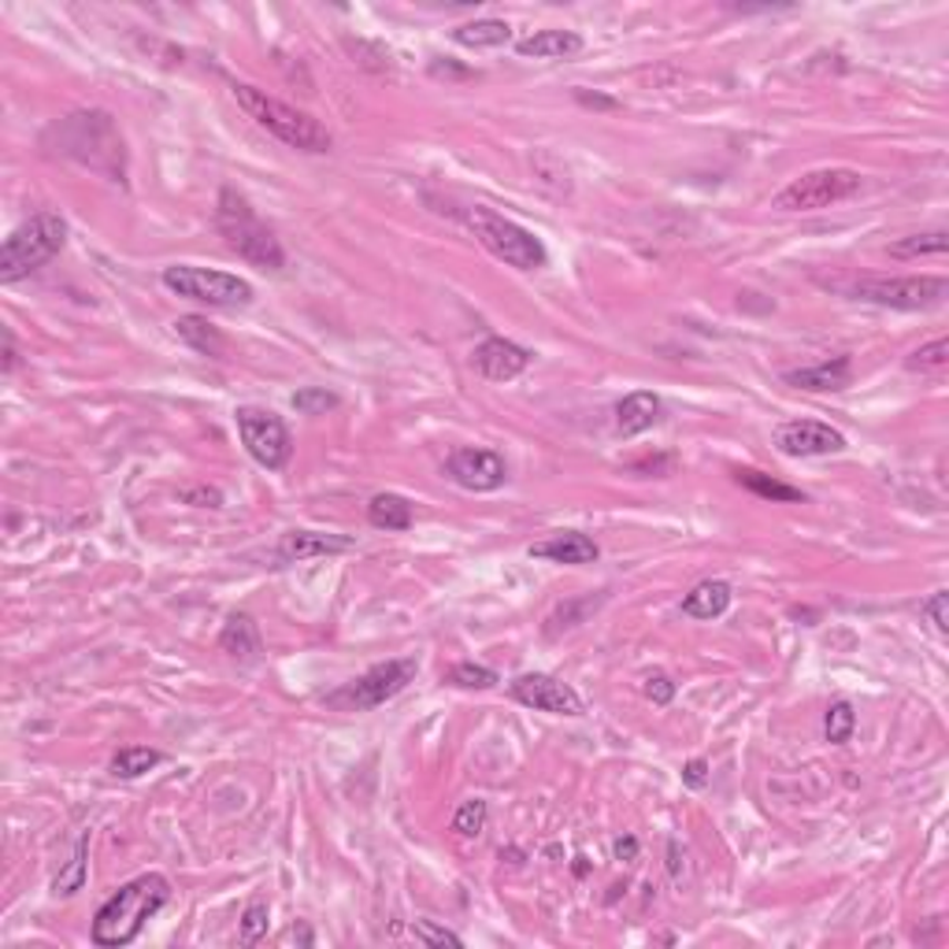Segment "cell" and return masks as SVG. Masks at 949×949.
<instances>
[{
	"label": "cell",
	"instance_id": "obj_9",
	"mask_svg": "<svg viewBox=\"0 0 949 949\" xmlns=\"http://www.w3.org/2000/svg\"><path fill=\"white\" fill-rule=\"evenodd\" d=\"M853 301L883 304V309L920 312L938 309L949 298V282L942 275H912V279H861L849 286Z\"/></svg>",
	"mask_w": 949,
	"mask_h": 949
},
{
	"label": "cell",
	"instance_id": "obj_27",
	"mask_svg": "<svg viewBox=\"0 0 949 949\" xmlns=\"http://www.w3.org/2000/svg\"><path fill=\"white\" fill-rule=\"evenodd\" d=\"M949 234L946 230H927V234H909L890 246L894 260H916V257H931V252H946Z\"/></svg>",
	"mask_w": 949,
	"mask_h": 949
},
{
	"label": "cell",
	"instance_id": "obj_40",
	"mask_svg": "<svg viewBox=\"0 0 949 949\" xmlns=\"http://www.w3.org/2000/svg\"><path fill=\"white\" fill-rule=\"evenodd\" d=\"M19 364V350H15V337L12 331H4V375H12Z\"/></svg>",
	"mask_w": 949,
	"mask_h": 949
},
{
	"label": "cell",
	"instance_id": "obj_22",
	"mask_svg": "<svg viewBox=\"0 0 949 949\" xmlns=\"http://www.w3.org/2000/svg\"><path fill=\"white\" fill-rule=\"evenodd\" d=\"M175 334L182 337L189 350H197L200 356H216V361H223L227 342H223V334L205 320V315H182V320H175Z\"/></svg>",
	"mask_w": 949,
	"mask_h": 949
},
{
	"label": "cell",
	"instance_id": "obj_37",
	"mask_svg": "<svg viewBox=\"0 0 949 949\" xmlns=\"http://www.w3.org/2000/svg\"><path fill=\"white\" fill-rule=\"evenodd\" d=\"M186 504H197V509H223V493L212 490V487H189L178 493Z\"/></svg>",
	"mask_w": 949,
	"mask_h": 949
},
{
	"label": "cell",
	"instance_id": "obj_38",
	"mask_svg": "<svg viewBox=\"0 0 949 949\" xmlns=\"http://www.w3.org/2000/svg\"><path fill=\"white\" fill-rule=\"evenodd\" d=\"M946 605H949V594H946V590H935V594H931V601H927V605H924V613L931 616V624H935V630H938V635H946V630H949V616H946Z\"/></svg>",
	"mask_w": 949,
	"mask_h": 949
},
{
	"label": "cell",
	"instance_id": "obj_21",
	"mask_svg": "<svg viewBox=\"0 0 949 949\" xmlns=\"http://www.w3.org/2000/svg\"><path fill=\"white\" fill-rule=\"evenodd\" d=\"M731 608V583L723 578H705L682 597V613L690 619H720Z\"/></svg>",
	"mask_w": 949,
	"mask_h": 949
},
{
	"label": "cell",
	"instance_id": "obj_3",
	"mask_svg": "<svg viewBox=\"0 0 949 949\" xmlns=\"http://www.w3.org/2000/svg\"><path fill=\"white\" fill-rule=\"evenodd\" d=\"M216 227L219 234L227 238V246L238 252L241 260H249L252 268L260 271H282L286 268V252H282V241L275 238L263 219L252 212V205L234 189H223L216 205Z\"/></svg>",
	"mask_w": 949,
	"mask_h": 949
},
{
	"label": "cell",
	"instance_id": "obj_13",
	"mask_svg": "<svg viewBox=\"0 0 949 949\" xmlns=\"http://www.w3.org/2000/svg\"><path fill=\"white\" fill-rule=\"evenodd\" d=\"M775 446L786 457H827L846 449V435L820 419H790L775 430Z\"/></svg>",
	"mask_w": 949,
	"mask_h": 949
},
{
	"label": "cell",
	"instance_id": "obj_24",
	"mask_svg": "<svg viewBox=\"0 0 949 949\" xmlns=\"http://www.w3.org/2000/svg\"><path fill=\"white\" fill-rule=\"evenodd\" d=\"M512 38V27L504 19H474V23H463L452 30V41L463 49H498V45H509Z\"/></svg>",
	"mask_w": 949,
	"mask_h": 949
},
{
	"label": "cell",
	"instance_id": "obj_5",
	"mask_svg": "<svg viewBox=\"0 0 949 949\" xmlns=\"http://www.w3.org/2000/svg\"><path fill=\"white\" fill-rule=\"evenodd\" d=\"M463 223L474 230V238H479L493 257L504 260L515 271H538L550 260V252H545L542 238H538L534 230L520 227L515 219L498 216L493 208H482V205L463 208Z\"/></svg>",
	"mask_w": 949,
	"mask_h": 949
},
{
	"label": "cell",
	"instance_id": "obj_35",
	"mask_svg": "<svg viewBox=\"0 0 949 949\" xmlns=\"http://www.w3.org/2000/svg\"><path fill=\"white\" fill-rule=\"evenodd\" d=\"M413 938H416V942H424V946H452V949L463 946V938H460L457 931H449V927H438V924H430V920H416V924H413Z\"/></svg>",
	"mask_w": 949,
	"mask_h": 949
},
{
	"label": "cell",
	"instance_id": "obj_25",
	"mask_svg": "<svg viewBox=\"0 0 949 949\" xmlns=\"http://www.w3.org/2000/svg\"><path fill=\"white\" fill-rule=\"evenodd\" d=\"M734 482L745 487L757 498H768V501H783V504H794V501H805V493L797 487H786V482L772 479V474L757 471V468H734Z\"/></svg>",
	"mask_w": 949,
	"mask_h": 949
},
{
	"label": "cell",
	"instance_id": "obj_17",
	"mask_svg": "<svg viewBox=\"0 0 949 949\" xmlns=\"http://www.w3.org/2000/svg\"><path fill=\"white\" fill-rule=\"evenodd\" d=\"M790 386L797 389H812V394H831V389H846L853 378V364L849 356H831V361H820L812 367H797V372L783 375Z\"/></svg>",
	"mask_w": 949,
	"mask_h": 949
},
{
	"label": "cell",
	"instance_id": "obj_1",
	"mask_svg": "<svg viewBox=\"0 0 949 949\" xmlns=\"http://www.w3.org/2000/svg\"><path fill=\"white\" fill-rule=\"evenodd\" d=\"M171 901V883L160 872H145L138 879L123 883L108 901L93 916V946L101 949H123L142 935L145 920H153L164 905Z\"/></svg>",
	"mask_w": 949,
	"mask_h": 949
},
{
	"label": "cell",
	"instance_id": "obj_28",
	"mask_svg": "<svg viewBox=\"0 0 949 949\" xmlns=\"http://www.w3.org/2000/svg\"><path fill=\"white\" fill-rule=\"evenodd\" d=\"M853 731H857V712H853V705L849 701L827 705V712H824V738H827V742L831 745H846L853 738Z\"/></svg>",
	"mask_w": 949,
	"mask_h": 949
},
{
	"label": "cell",
	"instance_id": "obj_36",
	"mask_svg": "<svg viewBox=\"0 0 949 949\" xmlns=\"http://www.w3.org/2000/svg\"><path fill=\"white\" fill-rule=\"evenodd\" d=\"M646 698H649L653 705H671V698H675V682H671L664 671L646 675Z\"/></svg>",
	"mask_w": 949,
	"mask_h": 949
},
{
	"label": "cell",
	"instance_id": "obj_10",
	"mask_svg": "<svg viewBox=\"0 0 949 949\" xmlns=\"http://www.w3.org/2000/svg\"><path fill=\"white\" fill-rule=\"evenodd\" d=\"M234 424H238V435H241V446L260 468L268 471H282L293 457V438L286 424H282L279 413L271 408H257V405H246L234 413Z\"/></svg>",
	"mask_w": 949,
	"mask_h": 949
},
{
	"label": "cell",
	"instance_id": "obj_30",
	"mask_svg": "<svg viewBox=\"0 0 949 949\" xmlns=\"http://www.w3.org/2000/svg\"><path fill=\"white\" fill-rule=\"evenodd\" d=\"M946 364H949L946 337H935V342H927L905 356V367H909V372H946Z\"/></svg>",
	"mask_w": 949,
	"mask_h": 949
},
{
	"label": "cell",
	"instance_id": "obj_6",
	"mask_svg": "<svg viewBox=\"0 0 949 949\" xmlns=\"http://www.w3.org/2000/svg\"><path fill=\"white\" fill-rule=\"evenodd\" d=\"M160 279L175 298L208 304V309H246L257 298L252 282L230 275V271L197 268V263H171V268H164Z\"/></svg>",
	"mask_w": 949,
	"mask_h": 949
},
{
	"label": "cell",
	"instance_id": "obj_19",
	"mask_svg": "<svg viewBox=\"0 0 949 949\" xmlns=\"http://www.w3.org/2000/svg\"><path fill=\"white\" fill-rule=\"evenodd\" d=\"M219 649L238 664H257L263 653V642H260V627L252 624V616L246 613L230 616L223 630H219Z\"/></svg>",
	"mask_w": 949,
	"mask_h": 949
},
{
	"label": "cell",
	"instance_id": "obj_31",
	"mask_svg": "<svg viewBox=\"0 0 949 949\" xmlns=\"http://www.w3.org/2000/svg\"><path fill=\"white\" fill-rule=\"evenodd\" d=\"M487 816H490L487 801L471 797V801H463V805L457 809V816H452V831H457L460 838H479L482 827H487Z\"/></svg>",
	"mask_w": 949,
	"mask_h": 949
},
{
	"label": "cell",
	"instance_id": "obj_16",
	"mask_svg": "<svg viewBox=\"0 0 949 949\" xmlns=\"http://www.w3.org/2000/svg\"><path fill=\"white\" fill-rule=\"evenodd\" d=\"M353 550L350 538L342 534H323V531H286L279 538L275 556L282 564H301L312 561V556H331V553H345Z\"/></svg>",
	"mask_w": 949,
	"mask_h": 949
},
{
	"label": "cell",
	"instance_id": "obj_8",
	"mask_svg": "<svg viewBox=\"0 0 949 949\" xmlns=\"http://www.w3.org/2000/svg\"><path fill=\"white\" fill-rule=\"evenodd\" d=\"M861 186L864 175L853 171V167H816V171H805L779 189L775 208L779 212H816V208H831L838 200L861 194Z\"/></svg>",
	"mask_w": 949,
	"mask_h": 949
},
{
	"label": "cell",
	"instance_id": "obj_34",
	"mask_svg": "<svg viewBox=\"0 0 949 949\" xmlns=\"http://www.w3.org/2000/svg\"><path fill=\"white\" fill-rule=\"evenodd\" d=\"M290 405L298 408L301 416H323V413H331V408H337V394H331V389H323V386H304L290 397Z\"/></svg>",
	"mask_w": 949,
	"mask_h": 949
},
{
	"label": "cell",
	"instance_id": "obj_14",
	"mask_svg": "<svg viewBox=\"0 0 949 949\" xmlns=\"http://www.w3.org/2000/svg\"><path fill=\"white\" fill-rule=\"evenodd\" d=\"M531 361H534V353L509 342V337H487V342L471 353V364L479 367V375L490 378V383H512L515 375H523L526 367H531Z\"/></svg>",
	"mask_w": 949,
	"mask_h": 949
},
{
	"label": "cell",
	"instance_id": "obj_2",
	"mask_svg": "<svg viewBox=\"0 0 949 949\" xmlns=\"http://www.w3.org/2000/svg\"><path fill=\"white\" fill-rule=\"evenodd\" d=\"M230 93H234L238 108L246 112L260 131H268L271 138H279L282 145H290V149L309 153V156H323L334 149L331 131H326L315 115L293 108V104L271 97L268 90H257V86H249V82H234Z\"/></svg>",
	"mask_w": 949,
	"mask_h": 949
},
{
	"label": "cell",
	"instance_id": "obj_33",
	"mask_svg": "<svg viewBox=\"0 0 949 949\" xmlns=\"http://www.w3.org/2000/svg\"><path fill=\"white\" fill-rule=\"evenodd\" d=\"M268 920H271L268 901H249V905H246V912H241L238 942H241V946H257L260 938L268 935Z\"/></svg>",
	"mask_w": 949,
	"mask_h": 949
},
{
	"label": "cell",
	"instance_id": "obj_29",
	"mask_svg": "<svg viewBox=\"0 0 949 949\" xmlns=\"http://www.w3.org/2000/svg\"><path fill=\"white\" fill-rule=\"evenodd\" d=\"M446 682L449 687H460V690H490V687H498V671L463 660V664H452V668L446 671Z\"/></svg>",
	"mask_w": 949,
	"mask_h": 949
},
{
	"label": "cell",
	"instance_id": "obj_20",
	"mask_svg": "<svg viewBox=\"0 0 949 949\" xmlns=\"http://www.w3.org/2000/svg\"><path fill=\"white\" fill-rule=\"evenodd\" d=\"M515 52L523 60H567L583 52V38L575 30H534L531 38L515 41Z\"/></svg>",
	"mask_w": 949,
	"mask_h": 949
},
{
	"label": "cell",
	"instance_id": "obj_11",
	"mask_svg": "<svg viewBox=\"0 0 949 949\" xmlns=\"http://www.w3.org/2000/svg\"><path fill=\"white\" fill-rule=\"evenodd\" d=\"M512 698L526 705L534 712H550V716H583V698L561 682L556 675H545V671H526V675H515L512 679Z\"/></svg>",
	"mask_w": 949,
	"mask_h": 949
},
{
	"label": "cell",
	"instance_id": "obj_23",
	"mask_svg": "<svg viewBox=\"0 0 949 949\" xmlns=\"http://www.w3.org/2000/svg\"><path fill=\"white\" fill-rule=\"evenodd\" d=\"M367 520L378 531H408L413 526V501L400 493H375L367 504Z\"/></svg>",
	"mask_w": 949,
	"mask_h": 949
},
{
	"label": "cell",
	"instance_id": "obj_7",
	"mask_svg": "<svg viewBox=\"0 0 949 949\" xmlns=\"http://www.w3.org/2000/svg\"><path fill=\"white\" fill-rule=\"evenodd\" d=\"M416 671H419L416 657H397V660L375 664V668H367L361 679H353V682H345V687L331 690L323 701L331 705V709H337V712L378 709V705H386L389 698H397V693L416 679Z\"/></svg>",
	"mask_w": 949,
	"mask_h": 949
},
{
	"label": "cell",
	"instance_id": "obj_18",
	"mask_svg": "<svg viewBox=\"0 0 949 949\" xmlns=\"http://www.w3.org/2000/svg\"><path fill=\"white\" fill-rule=\"evenodd\" d=\"M664 416V405L657 394H649V389H635V394H627L624 400L616 405V430L624 438H635V435H646L649 427H657Z\"/></svg>",
	"mask_w": 949,
	"mask_h": 949
},
{
	"label": "cell",
	"instance_id": "obj_15",
	"mask_svg": "<svg viewBox=\"0 0 949 949\" xmlns=\"http://www.w3.org/2000/svg\"><path fill=\"white\" fill-rule=\"evenodd\" d=\"M526 556H534V561H553V564H594L601 550L594 538H586L578 531H556L550 538H542V542L526 545Z\"/></svg>",
	"mask_w": 949,
	"mask_h": 949
},
{
	"label": "cell",
	"instance_id": "obj_4",
	"mask_svg": "<svg viewBox=\"0 0 949 949\" xmlns=\"http://www.w3.org/2000/svg\"><path fill=\"white\" fill-rule=\"evenodd\" d=\"M67 246V223L56 212H38L30 216L23 227H15L4 238L0 249V282H19L30 271L45 268L52 257H60V249Z\"/></svg>",
	"mask_w": 949,
	"mask_h": 949
},
{
	"label": "cell",
	"instance_id": "obj_32",
	"mask_svg": "<svg viewBox=\"0 0 949 949\" xmlns=\"http://www.w3.org/2000/svg\"><path fill=\"white\" fill-rule=\"evenodd\" d=\"M86 849H90V838H79L75 857H71L67 872H60L56 887H52V894H56V898H71V894L82 890V883H86Z\"/></svg>",
	"mask_w": 949,
	"mask_h": 949
},
{
	"label": "cell",
	"instance_id": "obj_12",
	"mask_svg": "<svg viewBox=\"0 0 949 949\" xmlns=\"http://www.w3.org/2000/svg\"><path fill=\"white\" fill-rule=\"evenodd\" d=\"M446 474L471 493H490L504 487L509 468H504V457H498L493 449H457L446 463Z\"/></svg>",
	"mask_w": 949,
	"mask_h": 949
},
{
	"label": "cell",
	"instance_id": "obj_39",
	"mask_svg": "<svg viewBox=\"0 0 949 949\" xmlns=\"http://www.w3.org/2000/svg\"><path fill=\"white\" fill-rule=\"evenodd\" d=\"M682 783H687L690 790H701L705 783H709V761H705V757H693V761L682 764Z\"/></svg>",
	"mask_w": 949,
	"mask_h": 949
},
{
	"label": "cell",
	"instance_id": "obj_42",
	"mask_svg": "<svg viewBox=\"0 0 949 949\" xmlns=\"http://www.w3.org/2000/svg\"><path fill=\"white\" fill-rule=\"evenodd\" d=\"M635 853H638V842H635V838H630V835H627V838H616V857H619V861H630Z\"/></svg>",
	"mask_w": 949,
	"mask_h": 949
},
{
	"label": "cell",
	"instance_id": "obj_26",
	"mask_svg": "<svg viewBox=\"0 0 949 949\" xmlns=\"http://www.w3.org/2000/svg\"><path fill=\"white\" fill-rule=\"evenodd\" d=\"M160 761H164L160 750H149V745H123V750L112 757V775L115 779H142Z\"/></svg>",
	"mask_w": 949,
	"mask_h": 949
},
{
	"label": "cell",
	"instance_id": "obj_41",
	"mask_svg": "<svg viewBox=\"0 0 949 949\" xmlns=\"http://www.w3.org/2000/svg\"><path fill=\"white\" fill-rule=\"evenodd\" d=\"M575 97L583 101V104H590V108H616V101L597 97V93H586V90H575Z\"/></svg>",
	"mask_w": 949,
	"mask_h": 949
}]
</instances>
